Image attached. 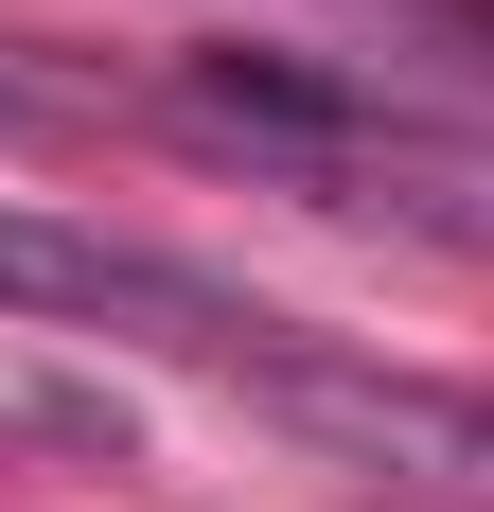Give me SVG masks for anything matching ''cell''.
Segmentation results:
<instances>
[{"mask_svg": "<svg viewBox=\"0 0 494 512\" xmlns=\"http://www.w3.org/2000/svg\"><path fill=\"white\" fill-rule=\"evenodd\" d=\"M0 318H159V336H195V354H265V336H283V318L212 301L195 265L106 248V230H71V212H18V195H0Z\"/></svg>", "mask_w": 494, "mask_h": 512, "instance_id": "obj_1", "label": "cell"}]
</instances>
